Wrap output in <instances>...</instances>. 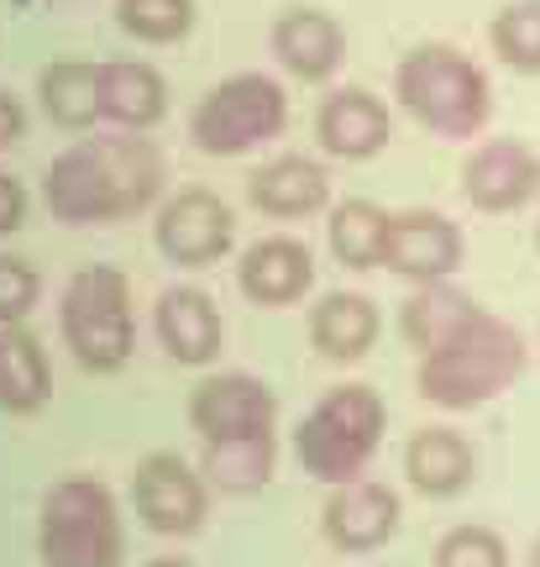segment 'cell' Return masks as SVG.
<instances>
[{
  "mask_svg": "<svg viewBox=\"0 0 540 567\" xmlns=\"http://www.w3.org/2000/svg\"><path fill=\"white\" fill-rule=\"evenodd\" d=\"M163 158L142 137H90L48 168V205L69 226L126 221L158 195Z\"/></svg>",
  "mask_w": 540,
  "mask_h": 567,
  "instance_id": "obj_1",
  "label": "cell"
},
{
  "mask_svg": "<svg viewBox=\"0 0 540 567\" xmlns=\"http://www.w3.org/2000/svg\"><path fill=\"white\" fill-rule=\"evenodd\" d=\"M116 21L142 42H174L195 21V0H116Z\"/></svg>",
  "mask_w": 540,
  "mask_h": 567,
  "instance_id": "obj_28",
  "label": "cell"
},
{
  "mask_svg": "<svg viewBox=\"0 0 540 567\" xmlns=\"http://www.w3.org/2000/svg\"><path fill=\"white\" fill-rule=\"evenodd\" d=\"M388 243V216L373 200H346L331 216V252L346 268H378Z\"/></svg>",
  "mask_w": 540,
  "mask_h": 567,
  "instance_id": "obj_26",
  "label": "cell"
},
{
  "mask_svg": "<svg viewBox=\"0 0 540 567\" xmlns=\"http://www.w3.org/2000/svg\"><path fill=\"white\" fill-rule=\"evenodd\" d=\"M321 526L331 536V547L373 551L399 530V499L373 478H352V484H336V494L325 499Z\"/></svg>",
  "mask_w": 540,
  "mask_h": 567,
  "instance_id": "obj_13",
  "label": "cell"
},
{
  "mask_svg": "<svg viewBox=\"0 0 540 567\" xmlns=\"http://www.w3.org/2000/svg\"><path fill=\"white\" fill-rule=\"evenodd\" d=\"M310 337L331 363H357L378 342V310L367 295H325L310 316Z\"/></svg>",
  "mask_w": 540,
  "mask_h": 567,
  "instance_id": "obj_20",
  "label": "cell"
},
{
  "mask_svg": "<svg viewBox=\"0 0 540 567\" xmlns=\"http://www.w3.org/2000/svg\"><path fill=\"white\" fill-rule=\"evenodd\" d=\"M101 116L121 126H153L163 116V80L147 63H101Z\"/></svg>",
  "mask_w": 540,
  "mask_h": 567,
  "instance_id": "obj_23",
  "label": "cell"
},
{
  "mask_svg": "<svg viewBox=\"0 0 540 567\" xmlns=\"http://www.w3.org/2000/svg\"><path fill=\"white\" fill-rule=\"evenodd\" d=\"M231 231H237V221L210 189H184L179 200H168L158 216V247L184 268L216 264L231 247Z\"/></svg>",
  "mask_w": 540,
  "mask_h": 567,
  "instance_id": "obj_10",
  "label": "cell"
},
{
  "mask_svg": "<svg viewBox=\"0 0 540 567\" xmlns=\"http://www.w3.org/2000/svg\"><path fill=\"white\" fill-rule=\"evenodd\" d=\"M63 342L74 347V358L95 373H111L132 358L137 326H132V295L116 268H84L63 289Z\"/></svg>",
  "mask_w": 540,
  "mask_h": 567,
  "instance_id": "obj_6",
  "label": "cell"
},
{
  "mask_svg": "<svg viewBox=\"0 0 540 567\" xmlns=\"http://www.w3.org/2000/svg\"><path fill=\"white\" fill-rule=\"evenodd\" d=\"M205 473L216 488L252 494L273 478V431L262 436H237V442H205Z\"/></svg>",
  "mask_w": 540,
  "mask_h": 567,
  "instance_id": "obj_24",
  "label": "cell"
},
{
  "mask_svg": "<svg viewBox=\"0 0 540 567\" xmlns=\"http://www.w3.org/2000/svg\"><path fill=\"white\" fill-rule=\"evenodd\" d=\"M42 105L63 126H90L101 116V63H53L42 74Z\"/></svg>",
  "mask_w": 540,
  "mask_h": 567,
  "instance_id": "obj_25",
  "label": "cell"
},
{
  "mask_svg": "<svg viewBox=\"0 0 540 567\" xmlns=\"http://www.w3.org/2000/svg\"><path fill=\"white\" fill-rule=\"evenodd\" d=\"M383 264L404 274V279L436 284L461 264V231L436 210H404L388 216V243H383Z\"/></svg>",
  "mask_w": 540,
  "mask_h": 567,
  "instance_id": "obj_11",
  "label": "cell"
},
{
  "mask_svg": "<svg viewBox=\"0 0 540 567\" xmlns=\"http://www.w3.org/2000/svg\"><path fill=\"white\" fill-rule=\"evenodd\" d=\"M38 305V274L17 258H0V326H17Z\"/></svg>",
  "mask_w": 540,
  "mask_h": 567,
  "instance_id": "obj_30",
  "label": "cell"
},
{
  "mask_svg": "<svg viewBox=\"0 0 540 567\" xmlns=\"http://www.w3.org/2000/svg\"><path fill=\"white\" fill-rule=\"evenodd\" d=\"M482 316L478 300H467V295H457V289H446V284H425L420 295H409L404 300V316H399V331L404 342L415 347V352H436L440 342H451L457 331H467V326Z\"/></svg>",
  "mask_w": 540,
  "mask_h": 567,
  "instance_id": "obj_21",
  "label": "cell"
},
{
  "mask_svg": "<svg viewBox=\"0 0 540 567\" xmlns=\"http://www.w3.org/2000/svg\"><path fill=\"white\" fill-rule=\"evenodd\" d=\"M237 279L252 305H294L315 279V264L310 247L294 237H262L258 247H247Z\"/></svg>",
  "mask_w": 540,
  "mask_h": 567,
  "instance_id": "obj_14",
  "label": "cell"
},
{
  "mask_svg": "<svg viewBox=\"0 0 540 567\" xmlns=\"http://www.w3.org/2000/svg\"><path fill=\"white\" fill-rule=\"evenodd\" d=\"M21 216H27V195H21V184L11 174H0V237L17 231Z\"/></svg>",
  "mask_w": 540,
  "mask_h": 567,
  "instance_id": "obj_31",
  "label": "cell"
},
{
  "mask_svg": "<svg viewBox=\"0 0 540 567\" xmlns=\"http://www.w3.org/2000/svg\"><path fill=\"white\" fill-rule=\"evenodd\" d=\"M158 342L174 363H210L220 352V310L205 289H163Z\"/></svg>",
  "mask_w": 540,
  "mask_h": 567,
  "instance_id": "obj_15",
  "label": "cell"
},
{
  "mask_svg": "<svg viewBox=\"0 0 540 567\" xmlns=\"http://www.w3.org/2000/svg\"><path fill=\"white\" fill-rule=\"evenodd\" d=\"M21 142V105L11 95H0V153Z\"/></svg>",
  "mask_w": 540,
  "mask_h": 567,
  "instance_id": "obj_32",
  "label": "cell"
},
{
  "mask_svg": "<svg viewBox=\"0 0 540 567\" xmlns=\"http://www.w3.org/2000/svg\"><path fill=\"white\" fill-rule=\"evenodd\" d=\"M48 394H53V379H48L38 337H27L21 326H0V410L32 415L48 405Z\"/></svg>",
  "mask_w": 540,
  "mask_h": 567,
  "instance_id": "obj_22",
  "label": "cell"
},
{
  "mask_svg": "<svg viewBox=\"0 0 540 567\" xmlns=\"http://www.w3.org/2000/svg\"><path fill=\"white\" fill-rule=\"evenodd\" d=\"M132 499H137V515L158 530V536H189V530H200V520H205L200 473H189L174 452H153V457L137 467Z\"/></svg>",
  "mask_w": 540,
  "mask_h": 567,
  "instance_id": "obj_9",
  "label": "cell"
},
{
  "mask_svg": "<svg viewBox=\"0 0 540 567\" xmlns=\"http://www.w3.org/2000/svg\"><path fill=\"white\" fill-rule=\"evenodd\" d=\"M315 132H321V147L336 153V158H373L383 142H388V111L367 90H336L321 105Z\"/></svg>",
  "mask_w": 540,
  "mask_h": 567,
  "instance_id": "obj_16",
  "label": "cell"
},
{
  "mask_svg": "<svg viewBox=\"0 0 540 567\" xmlns=\"http://www.w3.org/2000/svg\"><path fill=\"white\" fill-rule=\"evenodd\" d=\"M525 373V342L515 326L482 310L478 321L457 331L436 352H420V394L440 410H472L488 405L494 394Z\"/></svg>",
  "mask_w": 540,
  "mask_h": 567,
  "instance_id": "obj_2",
  "label": "cell"
},
{
  "mask_svg": "<svg viewBox=\"0 0 540 567\" xmlns=\"http://www.w3.org/2000/svg\"><path fill=\"white\" fill-rule=\"evenodd\" d=\"M273 415H279V400L252 373H220V379L195 384L189 394V425L200 431V442L262 436V431H273Z\"/></svg>",
  "mask_w": 540,
  "mask_h": 567,
  "instance_id": "obj_8",
  "label": "cell"
},
{
  "mask_svg": "<svg viewBox=\"0 0 540 567\" xmlns=\"http://www.w3.org/2000/svg\"><path fill=\"white\" fill-rule=\"evenodd\" d=\"M383 421L388 415H383L378 389H367V384L331 389L321 405L300 421V436H294L304 473L331 488L362 478L383 442Z\"/></svg>",
  "mask_w": 540,
  "mask_h": 567,
  "instance_id": "obj_4",
  "label": "cell"
},
{
  "mask_svg": "<svg viewBox=\"0 0 540 567\" xmlns=\"http://www.w3.org/2000/svg\"><path fill=\"white\" fill-rule=\"evenodd\" d=\"M394 95L420 126L436 137H472L488 126V80L478 63H467L457 48H415L394 69Z\"/></svg>",
  "mask_w": 540,
  "mask_h": 567,
  "instance_id": "obj_3",
  "label": "cell"
},
{
  "mask_svg": "<svg viewBox=\"0 0 540 567\" xmlns=\"http://www.w3.org/2000/svg\"><path fill=\"white\" fill-rule=\"evenodd\" d=\"M283 116H289V101H283L279 80H268V74H231V80H220L195 105L189 137L210 158H237L247 147L279 137Z\"/></svg>",
  "mask_w": 540,
  "mask_h": 567,
  "instance_id": "obj_7",
  "label": "cell"
},
{
  "mask_svg": "<svg viewBox=\"0 0 540 567\" xmlns=\"http://www.w3.org/2000/svg\"><path fill=\"white\" fill-rule=\"evenodd\" d=\"M488 38H494V53H499L509 69L540 74V0L503 6L499 17H494V27H488Z\"/></svg>",
  "mask_w": 540,
  "mask_h": 567,
  "instance_id": "obj_27",
  "label": "cell"
},
{
  "mask_svg": "<svg viewBox=\"0 0 540 567\" xmlns=\"http://www.w3.org/2000/svg\"><path fill=\"white\" fill-rule=\"evenodd\" d=\"M530 567H540V542H536V547H530Z\"/></svg>",
  "mask_w": 540,
  "mask_h": 567,
  "instance_id": "obj_34",
  "label": "cell"
},
{
  "mask_svg": "<svg viewBox=\"0 0 540 567\" xmlns=\"http://www.w3.org/2000/svg\"><path fill=\"white\" fill-rule=\"evenodd\" d=\"M461 189L478 210H515L540 189V158L525 142H482L461 168Z\"/></svg>",
  "mask_w": 540,
  "mask_h": 567,
  "instance_id": "obj_12",
  "label": "cell"
},
{
  "mask_svg": "<svg viewBox=\"0 0 540 567\" xmlns=\"http://www.w3.org/2000/svg\"><path fill=\"white\" fill-rule=\"evenodd\" d=\"M247 195H252V205L258 210H268V216H310V210H321L325 195H331V179H325L321 163L310 158H279L268 163V168H258L252 174V184H247Z\"/></svg>",
  "mask_w": 540,
  "mask_h": 567,
  "instance_id": "obj_19",
  "label": "cell"
},
{
  "mask_svg": "<svg viewBox=\"0 0 540 567\" xmlns=\"http://www.w3.org/2000/svg\"><path fill=\"white\" fill-rule=\"evenodd\" d=\"M147 567H189V563H179V557H158V563H147Z\"/></svg>",
  "mask_w": 540,
  "mask_h": 567,
  "instance_id": "obj_33",
  "label": "cell"
},
{
  "mask_svg": "<svg viewBox=\"0 0 540 567\" xmlns=\"http://www.w3.org/2000/svg\"><path fill=\"white\" fill-rule=\"evenodd\" d=\"M472 467H478L472 446L461 442L457 431H446V425H430V431H420L415 442L404 446V473L430 499L461 494V488L472 484Z\"/></svg>",
  "mask_w": 540,
  "mask_h": 567,
  "instance_id": "obj_17",
  "label": "cell"
},
{
  "mask_svg": "<svg viewBox=\"0 0 540 567\" xmlns=\"http://www.w3.org/2000/svg\"><path fill=\"white\" fill-rule=\"evenodd\" d=\"M436 567H509V547L499 530L488 526H457L440 536Z\"/></svg>",
  "mask_w": 540,
  "mask_h": 567,
  "instance_id": "obj_29",
  "label": "cell"
},
{
  "mask_svg": "<svg viewBox=\"0 0 540 567\" xmlns=\"http://www.w3.org/2000/svg\"><path fill=\"white\" fill-rule=\"evenodd\" d=\"M273 53L289 74L300 80H325L341 63V27L325 11H289L273 27Z\"/></svg>",
  "mask_w": 540,
  "mask_h": 567,
  "instance_id": "obj_18",
  "label": "cell"
},
{
  "mask_svg": "<svg viewBox=\"0 0 540 567\" xmlns=\"http://www.w3.org/2000/svg\"><path fill=\"white\" fill-rule=\"evenodd\" d=\"M42 563L48 567H116L121 515L111 488L95 478H63L42 499Z\"/></svg>",
  "mask_w": 540,
  "mask_h": 567,
  "instance_id": "obj_5",
  "label": "cell"
}]
</instances>
